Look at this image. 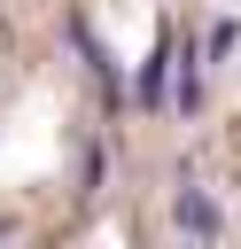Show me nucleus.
<instances>
[{
    "label": "nucleus",
    "instance_id": "1",
    "mask_svg": "<svg viewBox=\"0 0 241 249\" xmlns=\"http://www.w3.org/2000/svg\"><path fill=\"white\" fill-rule=\"evenodd\" d=\"M171 218H179V226H187V233H202V241H210V233H218V202H210V195H202V187H179V202H171Z\"/></svg>",
    "mask_w": 241,
    "mask_h": 249
},
{
    "label": "nucleus",
    "instance_id": "2",
    "mask_svg": "<svg viewBox=\"0 0 241 249\" xmlns=\"http://www.w3.org/2000/svg\"><path fill=\"white\" fill-rule=\"evenodd\" d=\"M163 62H171V54L155 47V54H148V70H140V101H148V109H155V101L171 93V70H163Z\"/></svg>",
    "mask_w": 241,
    "mask_h": 249
}]
</instances>
